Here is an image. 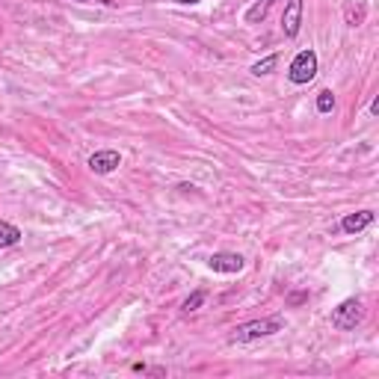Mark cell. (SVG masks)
I'll return each instance as SVG.
<instances>
[{"mask_svg":"<svg viewBox=\"0 0 379 379\" xmlns=\"http://www.w3.org/2000/svg\"><path fill=\"white\" fill-rule=\"evenodd\" d=\"M282 326H285L282 317H261V320H249V323L234 326L232 341H234V344H249V341H258V338H267V335L282 332Z\"/></svg>","mask_w":379,"mask_h":379,"instance_id":"cell-1","label":"cell"},{"mask_svg":"<svg viewBox=\"0 0 379 379\" xmlns=\"http://www.w3.org/2000/svg\"><path fill=\"white\" fill-rule=\"evenodd\" d=\"M314 77H317V54L311 48H305V51H299L294 57L291 68H287V81L294 86H305V83H311Z\"/></svg>","mask_w":379,"mask_h":379,"instance_id":"cell-2","label":"cell"},{"mask_svg":"<svg viewBox=\"0 0 379 379\" xmlns=\"http://www.w3.org/2000/svg\"><path fill=\"white\" fill-rule=\"evenodd\" d=\"M362 320H365V305H362V299L358 296L344 299V303L332 311V326L341 329V332H350V329H356Z\"/></svg>","mask_w":379,"mask_h":379,"instance_id":"cell-3","label":"cell"},{"mask_svg":"<svg viewBox=\"0 0 379 379\" xmlns=\"http://www.w3.org/2000/svg\"><path fill=\"white\" fill-rule=\"evenodd\" d=\"M207 267H211L214 273L232 276V273H240V270H243V267H246V258L237 255V252H214L211 258H207Z\"/></svg>","mask_w":379,"mask_h":379,"instance_id":"cell-4","label":"cell"},{"mask_svg":"<svg viewBox=\"0 0 379 379\" xmlns=\"http://www.w3.org/2000/svg\"><path fill=\"white\" fill-rule=\"evenodd\" d=\"M119 166H122V154H119L116 148H101V152H95L89 157V169H92L95 175H110V172H116Z\"/></svg>","mask_w":379,"mask_h":379,"instance_id":"cell-5","label":"cell"},{"mask_svg":"<svg viewBox=\"0 0 379 379\" xmlns=\"http://www.w3.org/2000/svg\"><path fill=\"white\" fill-rule=\"evenodd\" d=\"M303 27V0H287L285 15H282V33L285 39H296Z\"/></svg>","mask_w":379,"mask_h":379,"instance_id":"cell-6","label":"cell"},{"mask_svg":"<svg viewBox=\"0 0 379 379\" xmlns=\"http://www.w3.org/2000/svg\"><path fill=\"white\" fill-rule=\"evenodd\" d=\"M371 223H373V211H356V214H347L341 219V232L344 234H358V232H365Z\"/></svg>","mask_w":379,"mask_h":379,"instance_id":"cell-7","label":"cell"},{"mask_svg":"<svg viewBox=\"0 0 379 379\" xmlns=\"http://www.w3.org/2000/svg\"><path fill=\"white\" fill-rule=\"evenodd\" d=\"M15 243H21V228L12 225V223H6V219H0V246H15Z\"/></svg>","mask_w":379,"mask_h":379,"instance_id":"cell-8","label":"cell"},{"mask_svg":"<svg viewBox=\"0 0 379 379\" xmlns=\"http://www.w3.org/2000/svg\"><path fill=\"white\" fill-rule=\"evenodd\" d=\"M344 18H347V24L350 27H362L365 24V18H367V6L358 0V3H350L344 9Z\"/></svg>","mask_w":379,"mask_h":379,"instance_id":"cell-9","label":"cell"},{"mask_svg":"<svg viewBox=\"0 0 379 379\" xmlns=\"http://www.w3.org/2000/svg\"><path fill=\"white\" fill-rule=\"evenodd\" d=\"M270 3H273V0H258V3L246 12V24H258V21H264L267 12H270Z\"/></svg>","mask_w":379,"mask_h":379,"instance_id":"cell-10","label":"cell"},{"mask_svg":"<svg viewBox=\"0 0 379 379\" xmlns=\"http://www.w3.org/2000/svg\"><path fill=\"white\" fill-rule=\"evenodd\" d=\"M278 65V54H270V57H264V59H258V63L252 65V74L255 77H264V74H273V68Z\"/></svg>","mask_w":379,"mask_h":379,"instance_id":"cell-11","label":"cell"},{"mask_svg":"<svg viewBox=\"0 0 379 379\" xmlns=\"http://www.w3.org/2000/svg\"><path fill=\"white\" fill-rule=\"evenodd\" d=\"M205 299H207V294H205V291H193V294H190V296L184 299V303H181V311H184V314H190V311H198V308L205 305Z\"/></svg>","mask_w":379,"mask_h":379,"instance_id":"cell-12","label":"cell"},{"mask_svg":"<svg viewBox=\"0 0 379 379\" xmlns=\"http://www.w3.org/2000/svg\"><path fill=\"white\" fill-rule=\"evenodd\" d=\"M332 110H335V95L332 92H329V89H323V92L320 95H317V113H332Z\"/></svg>","mask_w":379,"mask_h":379,"instance_id":"cell-13","label":"cell"},{"mask_svg":"<svg viewBox=\"0 0 379 379\" xmlns=\"http://www.w3.org/2000/svg\"><path fill=\"white\" fill-rule=\"evenodd\" d=\"M308 299V294H294V296H287V303L291 305H299V303H305Z\"/></svg>","mask_w":379,"mask_h":379,"instance_id":"cell-14","label":"cell"},{"mask_svg":"<svg viewBox=\"0 0 379 379\" xmlns=\"http://www.w3.org/2000/svg\"><path fill=\"white\" fill-rule=\"evenodd\" d=\"M172 3H181V6H196L198 0H172Z\"/></svg>","mask_w":379,"mask_h":379,"instance_id":"cell-15","label":"cell"},{"mask_svg":"<svg viewBox=\"0 0 379 379\" xmlns=\"http://www.w3.org/2000/svg\"><path fill=\"white\" fill-rule=\"evenodd\" d=\"M74 3H86V0H74Z\"/></svg>","mask_w":379,"mask_h":379,"instance_id":"cell-16","label":"cell"}]
</instances>
